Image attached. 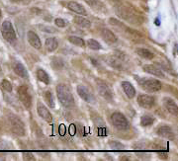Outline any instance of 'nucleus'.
Here are the masks:
<instances>
[{
	"label": "nucleus",
	"mask_w": 178,
	"mask_h": 161,
	"mask_svg": "<svg viewBox=\"0 0 178 161\" xmlns=\"http://www.w3.org/2000/svg\"><path fill=\"white\" fill-rule=\"evenodd\" d=\"M1 85H2V88H3L4 90H6L7 92H12V89H13L12 84L10 83V81H8V80H6V79L2 80Z\"/></svg>",
	"instance_id": "30"
},
{
	"label": "nucleus",
	"mask_w": 178,
	"mask_h": 161,
	"mask_svg": "<svg viewBox=\"0 0 178 161\" xmlns=\"http://www.w3.org/2000/svg\"><path fill=\"white\" fill-rule=\"evenodd\" d=\"M57 95L59 102H61V104L63 107H66V108H68V109H71L74 107L75 102H74L73 95L66 85L58 84L57 86Z\"/></svg>",
	"instance_id": "1"
},
{
	"label": "nucleus",
	"mask_w": 178,
	"mask_h": 161,
	"mask_svg": "<svg viewBox=\"0 0 178 161\" xmlns=\"http://www.w3.org/2000/svg\"><path fill=\"white\" fill-rule=\"evenodd\" d=\"M138 104L144 109H152L155 105V99L148 94H142L138 97Z\"/></svg>",
	"instance_id": "8"
},
{
	"label": "nucleus",
	"mask_w": 178,
	"mask_h": 161,
	"mask_svg": "<svg viewBox=\"0 0 178 161\" xmlns=\"http://www.w3.org/2000/svg\"><path fill=\"white\" fill-rule=\"evenodd\" d=\"M101 36L103 37V39L105 42H109V44H115V42L118 41L116 35L113 33L112 31L108 30V29H103L101 32Z\"/></svg>",
	"instance_id": "17"
},
{
	"label": "nucleus",
	"mask_w": 178,
	"mask_h": 161,
	"mask_svg": "<svg viewBox=\"0 0 178 161\" xmlns=\"http://www.w3.org/2000/svg\"><path fill=\"white\" fill-rule=\"evenodd\" d=\"M155 23H156V25H159V22H158V19H156V20H155Z\"/></svg>",
	"instance_id": "37"
},
{
	"label": "nucleus",
	"mask_w": 178,
	"mask_h": 161,
	"mask_svg": "<svg viewBox=\"0 0 178 161\" xmlns=\"http://www.w3.org/2000/svg\"><path fill=\"white\" fill-rule=\"evenodd\" d=\"M1 33H2V36H3L4 39L7 42H9L10 44H14V42H16L17 37H16V33H15V30L13 28V25L10 21L6 20L2 23Z\"/></svg>",
	"instance_id": "3"
},
{
	"label": "nucleus",
	"mask_w": 178,
	"mask_h": 161,
	"mask_svg": "<svg viewBox=\"0 0 178 161\" xmlns=\"http://www.w3.org/2000/svg\"><path fill=\"white\" fill-rule=\"evenodd\" d=\"M137 53L139 56H141L142 57L147 58V60H153V58H154L153 52H152V51L147 50V49H138Z\"/></svg>",
	"instance_id": "25"
},
{
	"label": "nucleus",
	"mask_w": 178,
	"mask_h": 161,
	"mask_svg": "<svg viewBox=\"0 0 178 161\" xmlns=\"http://www.w3.org/2000/svg\"><path fill=\"white\" fill-rule=\"evenodd\" d=\"M67 8L69 10H71L72 12H75L79 15H83V16H86L87 15V12H86V9L82 6L81 4H79L75 1H69L67 3Z\"/></svg>",
	"instance_id": "15"
},
{
	"label": "nucleus",
	"mask_w": 178,
	"mask_h": 161,
	"mask_svg": "<svg viewBox=\"0 0 178 161\" xmlns=\"http://www.w3.org/2000/svg\"><path fill=\"white\" fill-rule=\"evenodd\" d=\"M157 135L162 137V138H166L168 141H174L175 139V135L172 128L168 126H161L157 128Z\"/></svg>",
	"instance_id": "10"
},
{
	"label": "nucleus",
	"mask_w": 178,
	"mask_h": 161,
	"mask_svg": "<svg viewBox=\"0 0 178 161\" xmlns=\"http://www.w3.org/2000/svg\"><path fill=\"white\" fill-rule=\"evenodd\" d=\"M17 93H18L19 100L22 102L23 105L27 109H30L32 107V97H31V94L29 93L28 88L26 86H20L18 88Z\"/></svg>",
	"instance_id": "6"
},
{
	"label": "nucleus",
	"mask_w": 178,
	"mask_h": 161,
	"mask_svg": "<svg viewBox=\"0 0 178 161\" xmlns=\"http://www.w3.org/2000/svg\"><path fill=\"white\" fill-rule=\"evenodd\" d=\"M109 145L112 149H115V150H122L124 149V145L119 141H112L109 142Z\"/></svg>",
	"instance_id": "29"
},
{
	"label": "nucleus",
	"mask_w": 178,
	"mask_h": 161,
	"mask_svg": "<svg viewBox=\"0 0 178 161\" xmlns=\"http://www.w3.org/2000/svg\"><path fill=\"white\" fill-rule=\"evenodd\" d=\"M9 122L10 126H11L12 132L18 136H24L25 135V127L23 122L21 121L18 117H16L14 115L9 117Z\"/></svg>",
	"instance_id": "5"
},
{
	"label": "nucleus",
	"mask_w": 178,
	"mask_h": 161,
	"mask_svg": "<svg viewBox=\"0 0 178 161\" xmlns=\"http://www.w3.org/2000/svg\"><path fill=\"white\" fill-rule=\"evenodd\" d=\"M77 93L79 97L82 100H84L87 103H94L95 102V97L94 95L90 92V90L84 86V85H78L77 86Z\"/></svg>",
	"instance_id": "9"
},
{
	"label": "nucleus",
	"mask_w": 178,
	"mask_h": 161,
	"mask_svg": "<svg viewBox=\"0 0 178 161\" xmlns=\"http://www.w3.org/2000/svg\"><path fill=\"white\" fill-rule=\"evenodd\" d=\"M41 30L42 31H45V32H48V33H55L56 30L52 28V27H47V26H44V27H41Z\"/></svg>",
	"instance_id": "32"
},
{
	"label": "nucleus",
	"mask_w": 178,
	"mask_h": 161,
	"mask_svg": "<svg viewBox=\"0 0 178 161\" xmlns=\"http://www.w3.org/2000/svg\"><path fill=\"white\" fill-rule=\"evenodd\" d=\"M13 69H14L15 73L17 74L18 76L22 77V78H28V76H29L28 71H27L26 67L21 62H15Z\"/></svg>",
	"instance_id": "18"
},
{
	"label": "nucleus",
	"mask_w": 178,
	"mask_h": 161,
	"mask_svg": "<svg viewBox=\"0 0 178 161\" xmlns=\"http://www.w3.org/2000/svg\"><path fill=\"white\" fill-rule=\"evenodd\" d=\"M154 117L152 115H144L141 119V125L143 127H149L154 123Z\"/></svg>",
	"instance_id": "24"
},
{
	"label": "nucleus",
	"mask_w": 178,
	"mask_h": 161,
	"mask_svg": "<svg viewBox=\"0 0 178 161\" xmlns=\"http://www.w3.org/2000/svg\"><path fill=\"white\" fill-rule=\"evenodd\" d=\"M38 114H39V116L42 118V119H44L45 121L48 122V123H52V114L50 113V111L48 110V108H46V107L39 103L38 104Z\"/></svg>",
	"instance_id": "14"
},
{
	"label": "nucleus",
	"mask_w": 178,
	"mask_h": 161,
	"mask_svg": "<svg viewBox=\"0 0 178 161\" xmlns=\"http://www.w3.org/2000/svg\"><path fill=\"white\" fill-rule=\"evenodd\" d=\"M68 41L71 42L72 45L74 46H76V47H82L85 46V42L83 39H81V38H79V37H75V36H71V37H68Z\"/></svg>",
	"instance_id": "26"
},
{
	"label": "nucleus",
	"mask_w": 178,
	"mask_h": 161,
	"mask_svg": "<svg viewBox=\"0 0 178 161\" xmlns=\"http://www.w3.org/2000/svg\"><path fill=\"white\" fill-rule=\"evenodd\" d=\"M24 159H31V160H34L35 157L32 156L31 153H24Z\"/></svg>",
	"instance_id": "35"
},
{
	"label": "nucleus",
	"mask_w": 178,
	"mask_h": 161,
	"mask_svg": "<svg viewBox=\"0 0 178 161\" xmlns=\"http://www.w3.org/2000/svg\"><path fill=\"white\" fill-rule=\"evenodd\" d=\"M27 39H28V42L29 44L34 47V49H37L39 50L41 49L42 47V42H41V40L39 36H38L35 32L33 31H28V33H27Z\"/></svg>",
	"instance_id": "12"
},
{
	"label": "nucleus",
	"mask_w": 178,
	"mask_h": 161,
	"mask_svg": "<svg viewBox=\"0 0 178 161\" xmlns=\"http://www.w3.org/2000/svg\"><path fill=\"white\" fill-rule=\"evenodd\" d=\"M87 46L89 47V49L94 50V51H98L101 49V45L96 40H93V39H89L87 41Z\"/></svg>",
	"instance_id": "28"
},
{
	"label": "nucleus",
	"mask_w": 178,
	"mask_h": 161,
	"mask_svg": "<svg viewBox=\"0 0 178 161\" xmlns=\"http://www.w3.org/2000/svg\"><path fill=\"white\" fill-rule=\"evenodd\" d=\"M55 23L57 27H59V28H64V27L66 26V21H64L63 19L62 18H57L55 20Z\"/></svg>",
	"instance_id": "31"
},
{
	"label": "nucleus",
	"mask_w": 178,
	"mask_h": 161,
	"mask_svg": "<svg viewBox=\"0 0 178 161\" xmlns=\"http://www.w3.org/2000/svg\"><path fill=\"white\" fill-rule=\"evenodd\" d=\"M37 77L41 82H43L44 84H47V85L50 84V76H48V74L44 70V69H42V68L38 69L37 70Z\"/></svg>",
	"instance_id": "22"
},
{
	"label": "nucleus",
	"mask_w": 178,
	"mask_h": 161,
	"mask_svg": "<svg viewBox=\"0 0 178 161\" xmlns=\"http://www.w3.org/2000/svg\"><path fill=\"white\" fill-rule=\"evenodd\" d=\"M51 65L53 69H56V70H61V69H63L66 67V63H64V61L62 60V58L55 56L52 58Z\"/></svg>",
	"instance_id": "21"
},
{
	"label": "nucleus",
	"mask_w": 178,
	"mask_h": 161,
	"mask_svg": "<svg viewBox=\"0 0 178 161\" xmlns=\"http://www.w3.org/2000/svg\"><path fill=\"white\" fill-rule=\"evenodd\" d=\"M143 68L145 72H148L152 75H154L156 77H159V78L164 77V73L162 72V70H160L158 67H156L155 65H153V64H145Z\"/></svg>",
	"instance_id": "16"
},
{
	"label": "nucleus",
	"mask_w": 178,
	"mask_h": 161,
	"mask_svg": "<svg viewBox=\"0 0 178 161\" xmlns=\"http://www.w3.org/2000/svg\"><path fill=\"white\" fill-rule=\"evenodd\" d=\"M109 22H110L111 25H114V26H123L120 21H118V20L115 19V18H110Z\"/></svg>",
	"instance_id": "33"
},
{
	"label": "nucleus",
	"mask_w": 178,
	"mask_h": 161,
	"mask_svg": "<svg viewBox=\"0 0 178 161\" xmlns=\"http://www.w3.org/2000/svg\"><path fill=\"white\" fill-rule=\"evenodd\" d=\"M10 1H12V2H14V3H18V2L23 1V0H10Z\"/></svg>",
	"instance_id": "36"
},
{
	"label": "nucleus",
	"mask_w": 178,
	"mask_h": 161,
	"mask_svg": "<svg viewBox=\"0 0 178 161\" xmlns=\"http://www.w3.org/2000/svg\"><path fill=\"white\" fill-rule=\"evenodd\" d=\"M1 17H2V12H1V10H0V19H1Z\"/></svg>",
	"instance_id": "38"
},
{
	"label": "nucleus",
	"mask_w": 178,
	"mask_h": 161,
	"mask_svg": "<svg viewBox=\"0 0 178 161\" xmlns=\"http://www.w3.org/2000/svg\"><path fill=\"white\" fill-rule=\"evenodd\" d=\"M163 104H164V107L166 108V110L168 111L171 115H173L175 117L178 116V106L173 99L169 98V97H165L163 99Z\"/></svg>",
	"instance_id": "11"
},
{
	"label": "nucleus",
	"mask_w": 178,
	"mask_h": 161,
	"mask_svg": "<svg viewBox=\"0 0 178 161\" xmlns=\"http://www.w3.org/2000/svg\"><path fill=\"white\" fill-rule=\"evenodd\" d=\"M111 120H112L113 126L120 131H126L130 127V125H129V122L127 120V118L120 112L113 113L112 117H111Z\"/></svg>",
	"instance_id": "4"
},
{
	"label": "nucleus",
	"mask_w": 178,
	"mask_h": 161,
	"mask_svg": "<svg viewBox=\"0 0 178 161\" xmlns=\"http://www.w3.org/2000/svg\"><path fill=\"white\" fill-rule=\"evenodd\" d=\"M138 83L139 84L144 90L148 91V92H157L162 87V84L157 79L154 78H144V77H138L135 76Z\"/></svg>",
	"instance_id": "2"
},
{
	"label": "nucleus",
	"mask_w": 178,
	"mask_h": 161,
	"mask_svg": "<svg viewBox=\"0 0 178 161\" xmlns=\"http://www.w3.org/2000/svg\"><path fill=\"white\" fill-rule=\"evenodd\" d=\"M44 99H45V101L47 102L48 105L50 106L52 109L55 108V106H56L55 100H53V96H52L51 91H46L45 94H44Z\"/></svg>",
	"instance_id": "27"
},
{
	"label": "nucleus",
	"mask_w": 178,
	"mask_h": 161,
	"mask_svg": "<svg viewBox=\"0 0 178 161\" xmlns=\"http://www.w3.org/2000/svg\"><path fill=\"white\" fill-rule=\"evenodd\" d=\"M58 47V41L56 38H48L46 41V49L48 51L52 52Z\"/></svg>",
	"instance_id": "20"
},
{
	"label": "nucleus",
	"mask_w": 178,
	"mask_h": 161,
	"mask_svg": "<svg viewBox=\"0 0 178 161\" xmlns=\"http://www.w3.org/2000/svg\"><path fill=\"white\" fill-rule=\"evenodd\" d=\"M108 63H109V65L112 66L113 68L115 69H118V70H123L124 69V62H125V60H121L120 57H118L117 56H110L109 58H108Z\"/></svg>",
	"instance_id": "13"
},
{
	"label": "nucleus",
	"mask_w": 178,
	"mask_h": 161,
	"mask_svg": "<svg viewBox=\"0 0 178 161\" xmlns=\"http://www.w3.org/2000/svg\"><path fill=\"white\" fill-rule=\"evenodd\" d=\"M122 87H123L124 92L126 93V95L128 96L129 98L132 99V98L135 97V95H136V89H135V87L130 82H129V81H123L122 82Z\"/></svg>",
	"instance_id": "19"
},
{
	"label": "nucleus",
	"mask_w": 178,
	"mask_h": 161,
	"mask_svg": "<svg viewBox=\"0 0 178 161\" xmlns=\"http://www.w3.org/2000/svg\"><path fill=\"white\" fill-rule=\"evenodd\" d=\"M97 89H98L100 95L103 97L105 100L112 101L113 100V92L111 88L109 87V85L105 83L102 80H97Z\"/></svg>",
	"instance_id": "7"
},
{
	"label": "nucleus",
	"mask_w": 178,
	"mask_h": 161,
	"mask_svg": "<svg viewBox=\"0 0 178 161\" xmlns=\"http://www.w3.org/2000/svg\"><path fill=\"white\" fill-rule=\"evenodd\" d=\"M84 1L88 5H90V6H95V5L99 2L98 0H84Z\"/></svg>",
	"instance_id": "34"
},
{
	"label": "nucleus",
	"mask_w": 178,
	"mask_h": 161,
	"mask_svg": "<svg viewBox=\"0 0 178 161\" xmlns=\"http://www.w3.org/2000/svg\"><path fill=\"white\" fill-rule=\"evenodd\" d=\"M73 21H74V23H75V24H77L78 26L82 27V28L88 29V28H90V27H91L90 21L87 20L86 18L81 17V16H76V17H74Z\"/></svg>",
	"instance_id": "23"
}]
</instances>
